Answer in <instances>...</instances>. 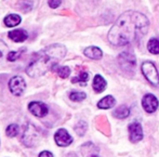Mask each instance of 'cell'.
Instances as JSON below:
<instances>
[{
	"instance_id": "1",
	"label": "cell",
	"mask_w": 159,
	"mask_h": 157,
	"mask_svg": "<svg viewBox=\"0 0 159 157\" xmlns=\"http://www.w3.org/2000/svg\"><path fill=\"white\" fill-rule=\"evenodd\" d=\"M148 27L149 21L143 13L127 11L118 17L108 31L107 38L113 46H127L144 37Z\"/></svg>"
},
{
	"instance_id": "2",
	"label": "cell",
	"mask_w": 159,
	"mask_h": 157,
	"mask_svg": "<svg viewBox=\"0 0 159 157\" xmlns=\"http://www.w3.org/2000/svg\"><path fill=\"white\" fill-rule=\"evenodd\" d=\"M66 47L63 44H54L46 47L34 54L32 61L26 67V74L33 78L43 76L57 66L59 62L66 55Z\"/></svg>"
},
{
	"instance_id": "3",
	"label": "cell",
	"mask_w": 159,
	"mask_h": 157,
	"mask_svg": "<svg viewBox=\"0 0 159 157\" xmlns=\"http://www.w3.org/2000/svg\"><path fill=\"white\" fill-rule=\"evenodd\" d=\"M41 140V133L35 125L27 122L23 129L22 142L26 147H36Z\"/></svg>"
},
{
	"instance_id": "4",
	"label": "cell",
	"mask_w": 159,
	"mask_h": 157,
	"mask_svg": "<svg viewBox=\"0 0 159 157\" xmlns=\"http://www.w3.org/2000/svg\"><path fill=\"white\" fill-rule=\"evenodd\" d=\"M118 64L124 72L128 74H133L136 66V59L133 53L125 51V52L120 53L118 57Z\"/></svg>"
},
{
	"instance_id": "5",
	"label": "cell",
	"mask_w": 159,
	"mask_h": 157,
	"mask_svg": "<svg viewBox=\"0 0 159 157\" xmlns=\"http://www.w3.org/2000/svg\"><path fill=\"white\" fill-rule=\"evenodd\" d=\"M141 69H142V73L144 75V77L149 81V84L153 85L154 87L159 86V74L155 64L153 62H149V61L143 62Z\"/></svg>"
},
{
	"instance_id": "6",
	"label": "cell",
	"mask_w": 159,
	"mask_h": 157,
	"mask_svg": "<svg viewBox=\"0 0 159 157\" xmlns=\"http://www.w3.org/2000/svg\"><path fill=\"white\" fill-rule=\"evenodd\" d=\"M26 88V82L22 76H14L9 80V90L15 96H21Z\"/></svg>"
},
{
	"instance_id": "7",
	"label": "cell",
	"mask_w": 159,
	"mask_h": 157,
	"mask_svg": "<svg viewBox=\"0 0 159 157\" xmlns=\"http://www.w3.org/2000/svg\"><path fill=\"white\" fill-rule=\"evenodd\" d=\"M27 109L34 116L39 117V118L44 117V116H47L49 113L48 105L42 102H39V101H33V102H30V104H28Z\"/></svg>"
},
{
	"instance_id": "8",
	"label": "cell",
	"mask_w": 159,
	"mask_h": 157,
	"mask_svg": "<svg viewBox=\"0 0 159 157\" xmlns=\"http://www.w3.org/2000/svg\"><path fill=\"white\" fill-rule=\"evenodd\" d=\"M54 141L57 143V145L61 147H66L73 143V138L68 133L66 129L64 128H60L57 132L54 133Z\"/></svg>"
},
{
	"instance_id": "9",
	"label": "cell",
	"mask_w": 159,
	"mask_h": 157,
	"mask_svg": "<svg viewBox=\"0 0 159 157\" xmlns=\"http://www.w3.org/2000/svg\"><path fill=\"white\" fill-rule=\"evenodd\" d=\"M128 132H129V139L131 142L138 143L143 139V129L139 122H131L128 127Z\"/></svg>"
},
{
	"instance_id": "10",
	"label": "cell",
	"mask_w": 159,
	"mask_h": 157,
	"mask_svg": "<svg viewBox=\"0 0 159 157\" xmlns=\"http://www.w3.org/2000/svg\"><path fill=\"white\" fill-rule=\"evenodd\" d=\"M142 106L144 111L147 112V113H154V112L157 111L159 106L158 99L152 93L145 94L142 99Z\"/></svg>"
},
{
	"instance_id": "11",
	"label": "cell",
	"mask_w": 159,
	"mask_h": 157,
	"mask_svg": "<svg viewBox=\"0 0 159 157\" xmlns=\"http://www.w3.org/2000/svg\"><path fill=\"white\" fill-rule=\"evenodd\" d=\"M8 36L14 42H24L28 38V33L25 30L17 28V30H13L9 31Z\"/></svg>"
},
{
	"instance_id": "12",
	"label": "cell",
	"mask_w": 159,
	"mask_h": 157,
	"mask_svg": "<svg viewBox=\"0 0 159 157\" xmlns=\"http://www.w3.org/2000/svg\"><path fill=\"white\" fill-rule=\"evenodd\" d=\"M84 55L89 59H92V60H100L102 59L103 57V52L100 48L98 47H94V46H91V47H88V48L84 49Z\"/></svg>"
},
{
	"instance_id": "13",
	"label": "cell",
	"mask_w": 159,
	"mask_h": 157,
	"mask_svg": "<svg viewBox=\"0 0 159 157\" xmlns=\"http://www.w3.org/2000/svg\"><path fill=\"white\" fill-rule=\"evenodd\" d=\"M107 82L104 78L102 77L101 75H95L94 78H93V82H92V87L93 90L98 93H101L106 89Z\"/></svg>"
},
{
	"instance_id": "14",
	"label": "cell",
	"mask_w": 159,
	"mask_h": 157,
	"mask_svg": "<svg viewBox=\"0 0 159 157\" xmlns=\"http://www.w3.org/2000/svg\"><path fill=\"white\" fill-rule=\"evenodd\" d=\"M115 103H116V100L113 95H106L98 101V107L101 109H108L115 106Z\"/></svg>"
},
{
	"instance_id": "15",
	"label": "cell",
	"mask_w": 159,
	"mask_h": 157,
	"mask_svg": "<svg viewBox=\"0 0 159 157\" xmlns=\"http://www.w3.org/2000/svg\"><path fill=\"white\" fill-rule=\"evenodd\" d=\"M21 22H22L21 16H20L19 14H13V13L12 14L7 15L3 20L4 25L8 26V27H15V26H17L19 24H21Z\"/></svg>"
},
{
	"instance_id": "16",
	"label": "cell",
	"mask_w": 159,
	"mask_h": 157,
	"mask_svg": "<svg viewBox=\"0 0 159 157\" xmlns=\"http://www.w3.org/2000/svg\"><path fill=\"white\" fill-rule=\"evenodd\" d=\"M113 115L114 117L118 118V119H124V118H127L130 115V109L126 105H121V106H119L118 109H115Z\"/></svg>"
},
{
	"instance_id": "17",
	"label": "cell",
	"mask_w": 159,
	"mask_h": 157,
	"mask_svg": "<svg viewBox=\"0 0 159 157\" xmlns=\"http://www.w3.org/2000/svg\"><path fill=\"white\" fill-rule=\"evenodd\" d=\"M87 129H88V124L84 120H79L75 126V131L79 136H84V133L87 132Z\"/></svg>"
},
{
	"instance_id": "18",
	"label": "cell",
	"mask_w": 159,
	"mask_h": 157,
	"mask_svg": "<svg viewBox=\"0 0 159 157\" xmlns=\"http://www.w3.org/2000/svg\"><path fill=\"white\" fill-rule=\"evenodd\" d=\"M147 49L152 54H159V40L156 38H153L148 41Z\"/></svg>"
},
{
	"instance_id": "19",
	"label": "cell",
	"mask_w": 159,
	"mask_h": 157,
	"mask_svg": "<svg viewBox=\"0 0 159 157\" xmlns=\"http://www.w3.org/2000/svg\"><path fill=\"white\" fill-rule=\"evenodd\" d=\"M19 132H20V127L16 124L9 125L6 129V134L9 138H14V136H16L19 134Z\"/></svg>"
},
{
	"instance_id": "20",
	"label": "cell",
	"mask_w": 159,
	"mask_h": 157,
	"mask_svg": "<svg viewBox=\"0 0 159 157\" xmlns=\"http://www.w3.org/2000/svg\"><path fill=\"white\" fill-rule=\"evenodd\" d=\"M87 98V94L84 92H80V91H73L69 94V99L74 102H81Z\"/></svg>"
},
{
	"instance_id": "21",
	"label": "cell",
	"mask_w": 159,
	"mask_h": 157,
	"mask_svg": "<svg viewBox=\"0 0 159 157\" xmlns=\"http://www.w3.org/2000/svg\"><path fill=\"white\" fill-rule=\"evenodd\" d=\"M55 68H57V75L61 78H63V79L67 78L70 75V68H69L68 66H57Z\"/></svg>"
},
{
	"instance_id": "22",
	"label": "cell",
	"mask_w": 159,
	"mask_h": 157,
	"mask_svg": "<svg viewBox=\"0 0 159 157\" xmlns=\"http://www.w3.org/2000/svg\"><path fill=\"white\" fill-rule=\"evenodd\" d=\"M88 79H89V74L87 73V72H82V73H80L77 77L73 78V79H71V82H74V84H75V82H80V84L84 85L87 81H88Z\"/></svg>"
},
{
	"instance_id": "23",
	"label": "cell",
	"mask_w": 159,
	"mask_h": 157,
	"mask_svg": "<svg viewBox=\"0 0 159 157\" xmlns=\"http://www.w3.org/2000/svg\"><path fill=\"white\" fill-rule=\"evenodd\" d=\"M22 52H23V49H22V50H20V51H10V52L7 54V60H8V61H10V62L16 61V60L21 57Z\"/></svg>"
},
{
	"instance_id": "24",
	"label": "cell",
	"mask_w": 159,
	"mask_h": 157,
	"mask_svg": "<svg viewBox=\"0 0 159 157\" xmlns=\"http://www.w3.org/2000/svg\"><path fill=\"white\" fill-rule=\"evenodd\" d=\"M8 46L3 40L0 39V61L6 57V54H8Z\"/></svg>"
},
{
	"instance_id": "25",
	"label": "cell",
	"mask_w": 159,
	"mask_h": 157,
	"mask_svg": "<svg viewBox=\"0 0 159 157\" xmlns=\"http://www.w3.org/2000/svg\"><path fill=\"white\" fill-rule=\"evenodd\" d=\"M48 3H49V6H50V8L57 9V8H59V7L61 6L62 0H49Z\"/></svg>"
},
{
	"instance_id": "26",
	"label": "cell",
	"mask_w": 159,
	"mask_h": 157,
	"mask_svg": "<svg viewBox=\"0 0 159 157\" xmlns=\"http://www.w3.org/2000/svg\"><path fill=\"white\" fill-rule=\"evenodd\" d=\"M38 157H54V156H53V154L51 153V152H49V151H42V152H40V153H39Z\"/></svg>"
},
{
	"instance_id": "27",
	"label": "cell",
	"mask_w": 159,
	"mask_h": 157,
	"mask_svg": "<svg viewBox=\"0 0 159 157\" xmlns=\"http://www.w3.org/2000/svg\"><path fill=\"white\" fill-rule=\"evenodd\" d=\"M63 157H78V156H77V155H76V154H75V153H71V152H70V153L66 154V155H64Z\"/></svg>"
},
{
	"instance_id": "28",
	"label": "cell",
	"mask_w": 159,
	"mask_h": 157,
	"mask_svg": "<svg viewBox=\"0 0 159 157\" xmlns=\"http://www.w3.org/2000/svg\"><path fill=\"white\" fill-rule=\"evenodd\" d=\"M91 157H98V155H95V154H94V155H92Z\"/></svg>"
}]
</instances>
